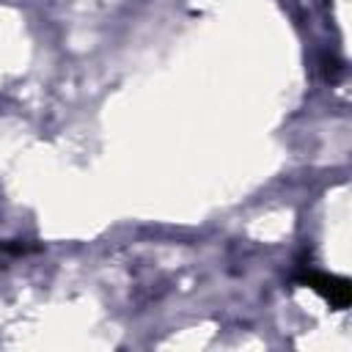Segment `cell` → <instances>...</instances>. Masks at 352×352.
<instances>
[{"label": "cell", "instance_id": "obj_1", "mask_svg": "<svg viewBox=\"0 0 352 352\" xmlns=\"http://www.w3.org/2000/svg\"><path fill=\"white\" fill-rule=\"evenodd\" d=\"M297 283L314 289L319 297H324L333 308H346L352 302V283L341 275H330V272H316V270H308L297 278Z\"/></svg>", "mask_w": 352, "mask_h": 352}]
</instances>
